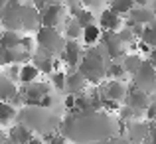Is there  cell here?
I'll list each match as a JSON object with an SVG mask.
<instances>
[{"instance_id":"22","label":"cell","mask_w":156,"mask_h":144,"mask_svg":"<svg viewBox=\"0 0 156 144\" xmlns=\"http://www.w3.org/2000/svg\"><path fill=\"white\" fill-rule=\"evenodd\" d=\"M81 32H83V28H81L73 18L65 22V38H67V40H77V38H81Z\"/></svg>"},{"instance_id":"8","label":"cell","mask_w":156,"mask_h":144,"mask_svg":"<svg viewBox=\"0 0 156 144\" xmlns=\"http://www.w3.org/2000/svg\"><path fill=\"white\" fill-rule=\"evenodd\" d=\"M61 18H63V4H46L40 10V22H42V26L57 28Z\"/></svg>"},{"instance_id":"9","label":"cell","mask_w":156,"mask_h":144,"mask_svg":"<svg viewBox=\"0 0 156 144\" xmlns=\"http://www.w3.org/2000/svg\"><path fill=\"white\" fill-rule=\"evenodd\" d=\"M101 95H103L105 99L121 103V101H125V97H126V85L122 83L121 79H111L109 83H105Z\"/></svg>"},{"instance_id":"31","label":"cell","mask_w":156,"mask_h":144,"mask_svg":"<svg viewBox=\"0 0 156 144\" xmlns=\"http://www.w3.org/2000/svg\"><path fill=\"white\" fill-rule=\"evenodd\" d=\"M133 2H134V6H148L152 0H133Z\"/></svg>"},{"instance_id":"33","label":"cell","mask_w":156,"mask_h":144,"mask_svg":"<svg viewBox=\"0 0 156 144\" xmlns=\"http://www.w3.org/2000/svg\"><path fill=\"white\" fill-rule=\"evenodd\" d=\"M89 144H111V142L109 140H101V138H99V140H91Z\"/></svg>"},{"instance_id":"24","label":"cell","mask_w":156,"mask_h":144,"mask_svg":"<svg viewBox=\"0 0 156 144\" xmlns=\"http://www.w3.org/2000/svg\"><path fill=\"white\" fill-rule=\"evenodd\" d=\"M117 36H119V40H121L122 44H133L134 42V34H133V30H130V28H126V26H122L121 30L117 32Z\"/></svg>"},{"instance_id":"29","label":"cell","mask_w":156,"mask_h":144,"mask_svg":"<svg viewBox=\"0 0 156 144\" xmlns=\"http://www.w3.org/2000/svg\"><path fill=\"white\" fill-rule=\"evenodd\" d=\"M20 46H22L24 49H28V51H32V38H30V36L20 38Z\"/></svg>"},{"instance_id":"21","label":"cell","mask_w":156,"mask_h":144,"mask_svg":"<svg viewBox=\"0 0 156 144\" xmlns=\"http://www.w3.org/2000/svg\"><path fill=\"white\" fill-rule=\"evenodd\" d=\"M125 75H126V71H125L121 61H111L107 65V77H111V79H122Z\"/></svg>"},{"instance_id":"10","label":"cell","mask_w":156,"mask_h":144,"mask_svg":"<svg viewBox=\"0 0 156 144\" xmlns=\"http://www.w3.org/2000/svg\"><path fill=\"white\" fill-rule=\"evenodd\" d=\"M99 28L105 32H119L122 28V16L113 12L111 8L101 12V18H99Z\"/></svg>"},{"instance_id":"1","label":"cell","mask_w":156,"mask_h":144,"mask_svg":"<svg viewBox=\"0 0 156 144\" xmlns=\"http://www.w3.org/2000/svg\"><path fill=\"white\" fill-rule=\"evenodd\" d=\"M79 71L89 83H99L101 79L107 75V63H105V57L103 53H99V49L95 46H91L87 53H83L79 61Z\"/></svg>"},{"instance_id":"15","label":"cell","mask_w":156,"mask_h":144,"mask_svg":"<svg viewBox=\"0 0 156 144\" xmlns=\"http://www.w3.org/2000/svg\"><path fill=\"white\" fill-rule=\"evenodd\" d=\"M16 93H18V89H16L14 81L6 75L0 77V101H10Z\"/></svg>"},{"instance_id":"14","label":"cell","mask_w":156,"mask_h":144,"mask_svg":"<svg viewBox=\"0 0 156 144\" xmlns=\"http://www.w3.org/2000/svg\"><path fill=\"white\" fill-rule=\"evenodd\" d=\"M101 34H103V30H101L97 24H91V26L83 28L81 38H83V44H85V46H97V44L101 42Z\"/></svg>"},{"instance_id":"20","label":"cell","mask_w":156,"mask_h":144,"mask_svg":"<svg viewBox=\"0 0 156 144\" xmlns=\"http://www.w3.org/2000/svg\"><path fill=\"white\" fill-rule=\"evenodd\" d=\"M133 6H134L133 0H111L109 2L111 10L117 12V14H121V16H126L130 10H133Z\"/></svg>"},{"instance_id":"5","label":"cell","mask_w":156,"mask_h":144,"mask_svg":"<svg viewBox=\"0 0 156 144\" xmlns=\"http://www.w3.org/2000/svg\"><path fill=\"white\" fill-rule=\"evenodd\" d=\"M125 105H129L133 111H136L138 114L144 113L146 107L150 105V95L144 91H140L138 87H134V85H130L129 89H126V97H125Z\"/></svg>"},{"instance_id":"2","label":"cell","mask_w":156,"mask_h":144,"mask_svg":"<svg viewBox=\"0 0 156 144\" xmlns=\"http://www.w3.org/2000/svg\"><path fill=\"white\" fill-rule=\"evenodd\" d=\"M38 46L44 53H59L65 46V40L61 38V34L57 32V28H50V26H42L38 30Z\"/></svg>"},{"instance_id":"30","label":"cell","mask_w":156,"mask_h":144,"mask_svg":"<svg viewBox=\"0 0 156 144\" xmlns=\"http://www.w3.org/2000/svg\"><path fill=\"white\" fill-rule=\"evenodd\" d=\"M148 61H150V63H152L154 67H156V47L150 49V53H148Z\"/></svg>"},{"instance_id":"13","label":"cell","mask_w":156,"mask_h":144,"mask_svg":"<svg viewBox=\"0 0 156 144\" xmlns=\"http://www.w3.org/2000/svg\"><path fill=\"white\" fill-rule=\"evenodd\" d=\"M32 136H34V134H32L30 126H26L24 122H18V125H14L10 128V138H8V140L12 144H26Z\"/></svg>"},{"instance_id":"18","label":"cell","mask_w":156,"mask_h":144,"mask_svg":"<svg viewBox=\"0 0 156 144\" xmlns=\"http://www.w3.org/2000/svg\"><path fill=\"white\" fill-rule=\"evenodd\" d=\"M0 46L6 47V49H12V47H18L20 46V36L16 30H4L0 34Z\"/></svg>"},{"instance_id":"25","label":"cell","mask_w":156,"mask_h":144,"mask_svg":"<svg viewBox=\"0 0 156 144\" xmlns=\"http://www.w3.org/2000/svg\"><path fill=\"white\" fill-rule=\"evenodd\" d=\"M44 140L48 144H67V140H65L63 136H55V134H50V132L44 134Z\"/></svg>"},{"instance_id":"11","label":"cell","mask_w":156,"mask_h":144,"mask_svg":"<svg viewBox=\"0 0 156 144\" xmlns=\"http://www.w3.org/2000/svg\"><path fill=\"white\" fill-rule=\"evenodd\" d=\"M85 85H87V79L81 75L79 69H77V71H73V69H71V71L65 75V89H67V93H73V95L83 93Z\"/></svg>"},{"instance_id":"6","label":"cell","mask_w":156,"mask_h":144,"mask_svg":"<svg viewBox=\"0 0 156 144\" xmlns=\"http://www.w3.org/2000/svg\"><path fill=\"white\" fill-rule=\"evenodd\" d=\"M59 55H61V61H63L67 67L75 69L77 65H79L81 57H83V51H81V46H79L77 40H65V46L59 51Z\"/></svg>"},{"instance_id":"3","label":"cell","mask_w":156,"mask_h":144,"mask_svg":"<svg viewBox=\"0 0 156 144\" xmlns=\"http://www.w3.org/2000/svg\"><path fill=\"white\" fill-rule=\"evenodd\" d=\"M133 85L138 87L140 91L144 93H152L156 91V67L150 63L148 59L142 61V65L136 69V73L133 75Z\"/></svg>"},{"instance_id":"32","label":"cell","mask_w":156,"mask_h":144,"mask_svg":"<svg viewBox=\"0 0 156 144\" xmlns=\"http://www.w3.org/2000/svg\"><path fill=\"white\" fill-rule=\"evenodd\" d=\"M26 144H44V140H42V138H36V136H32V138H30V140H28Z\"/></svg>"},{"instance_id":"35","label":"cell","mask_w":156,"mask_h":144,"mask_svg":"<svg viewBox=\"0 0 156 144\" xmlns=\"http://www.w3.org/2000/svg\"><path fill=\"white\" fill-rule=\"evenodd\" d=\"M6 6V0H0V8H4Z\"/></svg>"},{"instance_id":"16","label":"cell","mask_w":156,"mask_h":144,"mask_svg":"<svg viewBox=\"0 0 156 144\" xmlns=\"http://www.w3.org/2000/svg\"><path fill=\"white\" fill-rule=\"evenodd\" d=\"M142 61L144 59H142L138 53H126V55L121 59V63H122V67H125V71L129 73V75H134L136 69L142 65Z\"/></svg>"},{"instance_id":"23","label":"cell","mask_w":156,"mask_h":144,"mask_svg":"<svg viewBox=\"0 0 156 144\" xmlns=\"http://www.w3.org/2000/svg\"><path fill=\"white\" fill-rule=\"evenodd\" d=\"M65 71H53L51 73V83L57 91H65Z\"/></svg>"},{"instance_id":"28","label":"cell","mask_w":156,"mask_h":144,"mask_svg":"<svg viewBox=\"0 0 156 144\" xmlns=\"http://www.w3.org/2000/svg\"><path fill=\"white\" fill-rule=\"evenodd\" d=\"M10 63V57H8V49L0 46V65H6Z\"/></svg>"},{"instance_id":"7","label":"cell","mask_w":156,"mask_h":144,"mask_svg":"<svg viewBox=\"0 0 156 144\" xmlns=\"http://www.w3.org/2000/svg\"><path fill=\"white\" fill-rule=\"evenodd\" d=\"M22 97H24V103L26 105H30V107H38V103H40V99H42L44 95H50V85L48 83H26V87L22 89Z\"/></svg>"},{"instance_id":"12","label":"cell","mask_w":156,"mask_h":144,"mask_svg":"<svg viewBox=\"0 0 156 144\" xmlns=\"http://www.w3.org/2000/svg\"><path fill=\"white\" fill-rule=\"evenodd\" d=\"M148 125L144 122H130L129 125V142L130 144H144L148 138Z\"/></svg>"},{"instance_id":"34","label":"cell","mask_w":156,"mask_h":144,"mask_svg":"<svg viewBox=\"0 0 156 144\" xmlns=\"http://www.w3.org/2000/svg\"><path fill=\"white\" fill-rule=\"evenodd\" d=\"M111 144H126V142H122V140H113Z\"/></svg>"},{"instance_id":"4","label":"cell","mask_w":156,"mask_h":144,"mask_svg":"<svg viewBox=\"0 0 156 144\" xmlns=\"http://www.w3.org/2000/svg\"><path fill=\"white\" fill-rule=\"evenodd\" d=\"M126 16H129V18L122 20V26H126V28H130L133 24L148 26L150 22H154L156 10H152V8H148V6H133V10H130Z\"/></svg>"},{"instance_id":"26","label":"cell","mask_w":156,"mask_h":144,"mask_svg":"<svg viewBox=\"0 0 156 144\" xmlns=\"http://www.w3.org/2000/svg\"><path fill=\"white\" fill-rule=\"evenodd\" d=\"M6 77H10L12 81H18V77H20V63H10Z\"/></svg>"},{"instance_id":"19","label":"cell","mask_w":156,"mask_h":144,"mask_svg":"<svg viewBox=\"0 0 156 144\" xmlns=\"http://www.w3.org/2000/svg\"><path fill=\"white\" fill-rule=\"evenodd\" d=\"M14 117H16L14 105L8 101H0V125H8Z\"/></svg>"},{"instance_id":"17","label":"cell","mask_w":156,"mask_h":144,"mask_svg":"<svg viewBox=\"0 0 156 144\" xmlns=\"http://www.w3.org/2000/svg\"><path fill=\"white\" fill-rule=\"evenodd\" d=\"M38 73H40V69L36 67L34 63H24V65H20V77H18V81L20 83H32V81H36V77H38Z\"/></svg>"},{"instance_id":"27","label":"cell","mask_w":156,"mask_h":144,"mask_svg":"<svg viewBox=\"0 0 156 144\" xmlns=\"http://www.w3.org/2000/svg\"><path fill=\"white\" fill-rule=\"evenodd\" d=\"M63 105L67 107V109H75V95L73 93H67V97H65V101H63Z\"/></svg>"}]
</instances>
